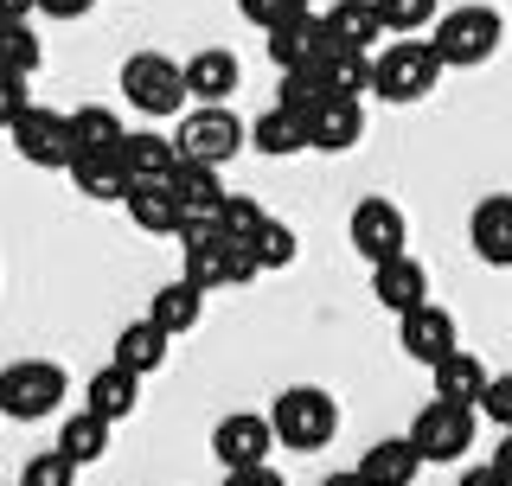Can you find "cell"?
<instances>
[{
  "label": "cell",
  "instance_id": "13",
  "mask_svg": "<svg viewBox=\"0 0 512 486\" xmlns=\"http://www.w3.org/2000/svg\"><path fill=\"white\" fill-rule=\"evenodd\" d=\"M301 128H308V148L314 154H346V148H359V141H365V109H359V96L333 90V96H320L308 116H301Z\"/></svg>",
  "mask_w": 512,
  "mask_h": 486
},
{
  "label": "cell",
  "instance_id": "39",
  "mask_svg": "<svg viewBox=\"0 0 512 486\" xmlns=\"http://www.w3.org/2000/svg\"><path fill=\"white\" fill-rule=\"evenodd\" d=\"M224 486H288V480L263 461V467H231V474H224Z\"/></svg>",
  "mask_w": 512,
  "mask_h": 486
},
{
  "label": "cell",
  "instance_id": "1",
  "mask_svg": "<svg viewBox=\"0 0 512 486\" xmlns=\"http://www.w3.org/2000/svg\"><path fill=\"white\" fill-rule=\"evenodd\" d=\"M180 275H186V282H199L205 295H218V288L256 282V275H263V263H256L250 243L224 237L218 224H199V231H186V243H180Z\"/></svg>",
  "mask_w": 512,
  "mask_h": 486
},
{
  "label": "cell",
  "instance_id": "21",
  "mask_svg": "<svg viewBox=\"0 0 512 486\" xmlns=\"http://www.w3.org/2000/svg\"><path fill=\"white\" fill-rule=\"evenodd\" d=\"M167 339H173V333L160 327V320H148V314H141V320H128V327L116 333V352H109V359L148 378V371H160V365H167Z\"/></svg>",
  "mask_w": 512,
  "mask_h": 486
},
{
  "label": "cell",
  "instance_id": "17",
  "mask_svg": "<svg viewBox=\"0 0 512 486\" xmlns=\"http://www.w3.org/2000/svg\"><path fill=\"white\" fill-rule=\"evenodd\" d=\"M468 243H474V256L487 269H512V192H493V199L474 205Z\"/></svg>",
  "mask_w": 512,
  "mask_h": 486
},
{
  "label": "cell",
  "instance_id": "20",
  "mask_svg": "<svg viewBox=\"0 0 512 486\" xmlns=\"http://www.w3.org/2000/svg\"><path fill=\"white\" fill-rule=\"evenodd\" d=\"M186 84H192V103H231V90L244 84V64L224 45H205V52L186 58Z\"/></svg>",
  "mask_w": 512,
  "mask_h": 486
},
{
  "label": "cell",
  "instance_id": "12",
  "mask_svg": "<svg viewBox=\"0 0 512 486\" xmlns=\"http://www.w3.org/2000/svg\"><path fill=\"white\" fill-rule=\"evenodd\" d=\"M269 448H282L276 416H256V410H231V416H218V429H212V455L224 461V474H231V467H263V461H269Z\"/></svg>",
  "mask_w": 512,
  "mask_h": 486
},
{
  "label": "cell",
  "instance_id": "42",
  "mask_svg": "<svg viewBox=\"0 0 512 486\" xmlns=\"http://www.w3.org/2000/svg\"><path fill=\"white\" fill-rule=\"evenodd\" d=\"M39 13V0H0V20H32Z\"/></svg>",
  "mask_w": 512,
  "mask_h": 486
},
{
  "label": "cell",
  "instance_id": "5",
  "mask_svg": "<svg viewBox=\"0 0 512 486\" xmlns=\"http://www.w3.org/2000/svg\"><path fill=\"white\" fill-rule=\"evenodd\" d=\"M500 39H506V20L493 7H448L442 20H436V52L448 71H474V64H487L493 52H500Z\"/></svg>",
  "mask_w": 512,
  "mask_h": 486
},
{
  "label": "cell",
  "instance_id": "6",
  "mask_svg": "<svg viewBox=\"0 0 512 486\" xmlns=\"http://www.w3.org/2000/svg\"><path fill=\"white\" fill-rule=\"evenodd\" d=\"M71 391V378H64V365L52 359H20L0 371V416H13V423H45V416L64 403Z\"/></svg>",
  "mask_w": 512,
  "mask_h": 486
},
{
  "label": "cell",
  "instance_id": "4",
  "mask_svg": "<svg viewBox=\"0 0 512 486\" xmlns=\"http://www.w3.org/2000/svg\"><path fill=\"white\" fill-rule=\"evenodd\" d=\"M269 416H276L282 448H295V455H320V448L340 435V403L320 391V384H295V391H282Z\"/></svg>",
  "mask_w": 512,
  "mask_h": 486
},
{
  "label": "cell",
  "instance_id": "28",
  "mask_svg": "<svg viewBox=\"0 0 512 486\" xmlns=\"http://www.w3.org/2000/svg\"><path fill=\"white\" fill-rule=\"evenodd\" d=\"M250 141H256V154H269V160H288V154H301L308 148V128H301L295 109H263V116L250 122Z\"/></svg>",
  "mask_w": 512,
  "mask_h": 486
},
{
  "label": "cell",
  "instance_id": "22",
  "mask_svg": "<svg viewBox=\"0 0 512 486\" xmlns=\"http://www.w3.org/2000/svg\"><path fill=\"white\" fill-rule=\"evenodd\" d=\"M148 320H160V327H167L173 339L192 333V327L205 320V288H199V282H186V275H180V282H160V288H154V301H148Z\"/></svg>",
  "mask_w": 512,
  "mask_h": 486
},
{
  "label": "cell",
  "instance_id": "35",
  "mask_svg": "<svg viewBox=\"0 0 512 486\" xmlns=\"http://www.w3.org/2000/svg\"><path fill=\"white\" fill-rule=\"evenodd\" d=\"M20 486H77V461L64 455V448H45V455H32V461H26Z\"/></svg>",
  "mask_w": 512,
  "mask_h": 486
},
{
  "label": "cell",
  "instance_id": "31",
  "mask_svg": "<svg viewBox=\"0 0 512 486\" xmlns=\"http://www.w3.org/2000/svg\"><path fill=\"white\" fill-rule=\"evenodd\" d=\"M0 64H7V71H20V77H32L45 64V39L26 20H0Z\"/></svg>",
  "mask_w": 512,
  "mask_h": 486
},
{
  "label": "cell",
  "instance_id": "26",
  "mask_svg": "<svg viewBox=\"0 0 512 486\" xmlns=\"http://www.w3.org/2000/svg\"><path fill=\"white\" fill-rule=\"evenodd\" d=\"M135 403H141V371H128V365L109 359V365L90 378V410H96V416L122 423V416H135Z\"/></svg>",
  "mask_w": 512,
  "mask_h": 486
},
{
  "label": "cell",
  "instance_id": "3",
  "mask_svg": "<svg viewBox=\"0 0 512 486\" xmlns=\"http://www.w3.org/2000/svg\"><path fill=\"white\" fill-rule=\"evenodd\" d=\"M442 71L448 64L436 52V39H416V32L410 39H391L378 52V96L384 103H423V96L442 84Z\"/></svg>",
  "mask_w": 512,
  "mask_h": 486
},
{
  "label": "cell",
  "instance_id": "43",
  "mask_svg": "<svg viewBox=\"0 0 512 486\" xmlns=\"http://www.w3.org/2000/svg\"><path fill=\"white\" fill-rule=\"evenodd\" d=\"M320 486H365V474H359V467H346V474H327Z\"/></svg>",
  "mask_w": 512,
  "mask_h": 486
},
{
  "label": "cell",
  "instance_id": "8",
  "mask_svg": "<svg viewBox=\"0 0 512 486\" xmlns=\"http://www.w3.org/2000/svg\"><path fill=\"white\" fill-rule=\"evenodd\" d=\"M7 141H13V154L26 160V167H71L77 160V135H71V116H58V109H45V103H26L20 116H13L7 128Z\"/></svg>",
  "mask_w": 512,
  "mask_h": 486
},
{
  "label": "cell",
  "instance_id": "2",
  "mask_svg": "<svg viewBox=\"0 0 512 486\" xmlns=\"http://www.w3.org/2000/svg\"><path fill=\"white\" fill-rule=\"evenodd\" d=\"M116 90L128 96V109H135V116H148V122H167V116H180V109L192 103L186 64L167 58V52H135V58L122 64Z\"/></svg>",
  "mask_w": 512,
  "mask_h": 486
},
{
  "label": "cell",
  "instance_id": "19",
  "mask_svg": "<svg viewBox=\"0 0 512 486\" xmlns=\"http://www.w3.org/2000/svg\"><path fill=\"white\" fill-rule=\"evenodd\" d=\"M372 295H378V307H391V314H410V307L429 301V269L404 250V256H391V263L372 269Z\"/></svg>",
  "mask_w": 512,
  "mask_h": 486
},
{
  "label": "cell",
  "instance_id": "15",
  "mask_svg": "<svg viewBox=\"0 0 512 486\" xmlns=\"http://www.w3.org/2000/svg\"><path fill=\"white\" fill-rule=\"evenodd\" d=\"M122 212H128L135 231H148V237H186V205H180V192H173V173L167 180H141L122 199Z\"/></svg>",
  "mask_w": 512,
  "mask_h": 486
},
{
  "label": "cell",
  "instance_id": "38",
  "mask_svg": "<svg viewBox=\"0 0 512 486\" xmlns=\"http://www.w3.org/2000/svg\"><path fill=\"white\" fill-rule=\"evenodd\" d=\"M480 416H487V423H500V429H512V371L487 384V397H480Z\"/></svg>",
  "mask_w": 512,
  "mask_h": 486
},
{
  "label": "cell",
  "instance_id": "18",
  "mask_svg": "<svg viewBox=\"0 0 512 486\" xmlns=\"http://www.w3.org/2000/svg\"><path fill=\"white\" fill-rule=\"evenodd\" d=\"M173 192H180V205H186V231H199V224H218L224 212V180H218V167H205V160H180V173H173Z\"/></svg>",
  "mask_w": 512,
  "mask_h": 486
},
{
  "label": "cell",
  "instance_id": "24",
  "mask_svg": "<svg viewBox=\"0 0 512 486\" xmlns=\"http://www.w3.org/2000/svg\"><path fill=\"white\" fill-rule=\"evenodd\" d=\"M416 467H423V448L410 442H372L359 455V474H365V486H410L416 480Z\"/></svg>",
  "mask_w": 512,
  "mask_h": 486
},
{
  "label": "cell",
  "instance_id": "23",
  "mask_svg": "<svg viewBox=\"0 0 512 486\" xmlns=\"http://www.w3.org/2000/svg\"><path fill=\"white\" fill-rule=\"evenodd\" d=\"M327 26H333V39H340L346 52H372L384 32H391V26H384V13H378V0H333Z\"/></svg>",
  "mask_w": 512,
  "mask_h": 486
},
{
  "label": "cell",
  "instance_id": "37",
  "mask_svg": "<svg viewBox=\"0 0 512 486\" xmlns=\"http://www.w3.org/2000/svg\"><path fill=\"white\" fill-rule=\"evenodd\" d=\"M26 103H32V96H26V77L0 64V128H13V116H20Z\"/></svg>",
  "mask_w": 512,
  "mask_h": 486
},
{
  "label": "cell",
  "instance_id": "14",
  "mask_svg": "<svg viewBox=\"0 0 512 486\" xmlns=\"http://www.w3.org/2000/svg\"><path fill=\"white\" fill-rule=\"evenodd\" d=\"M397 346H404V359L416 365H442L448 352L461 346V333H455V314L436 301H423V307H410V314H397Z\"/></svg>",
  "mask_w": 512,
  "mask_h": 486
},
{
  "label": "cell",
  "instance_id": "16",
  "mask_svg": "<svg viewBox=\"0 0 512 486\" xmlns=\"http://www.w3.org/2000/svg\"><path fill=\"white\" fill-rule=\"evenodd\" d=\"M71 186L84 192V199H96V205H122L128 192H135V173H128V160H122V148H103V154H77L71 167Z\"/></svg>",
  "mask_w": 512,
  "mask_h": 486
},
{
  "label": "cell",
  "instance_id": "25",
  "mask_svg": "<svg viewBox=\"0 0 512 486\" xmlns=\"http://www.w3.org/2000/svg\"><path fill=\"white\" fill-rule=\"evenodd\" d=\"M429 378H436V397H455V403H480L487 397V384H493V371L474 359L468 346H455L442 365H429Z\"/></svg>",
  "mask_w": 512,
  "mask_h": 486
},
{
  "label": "cell",
  "instance_id": "45",
  "mask_svg": "<svg viewBox=\"0 0 512 486\" xmlns=\"http://www.w3.org/2000/svg\"><path fill=\"white\" fill-rule=\"evenodd\" d=\"M13 486H20V480H13Z\"/></svg>",
  "mask_w": 512,
  "mask_h": 486
},
{
  "label": "cell",
  "instance_id": "10",
  "mask_svg": "<svg viewBox=\"0 0 512 486\" xmlns=\"http://www.w3.org/2000/svg\"><path fill=\"white\" fill-rule=\"evenodd\" d=\"M474 410L480 403H455V397H429L423 416L410 423V442L423 448V461H461L474 448Z\"/></svg>",
  "mask_w": 512,
  "mask_h": 486
},
{
  "label": "cell",
  "instance_id": "33",
  "mask_svg": "<svg viewBox=\"0 0 512 486\" xmlns=\"http://www.w3.org/2000/svg\"><path fill=\"white\" fill-rule=\"evenodd\" d=\"M250 250H256V263H263V269H288V263L301 256V237L288 231L282 218H269L263 231H256V243H250Z\"/></svg>",
  "mask_w": 512,
  "mask_h": 486
},
{
  "label": "cell",
  "instance_id": "30",
  "mask_svg": "<svg viewBox=\"0 0 512 486\" xmlns=\"http://www.w3.org/2000/svg\"><path fill=\"white\" fill-rule=\"evenodd\" d=\"M71 135H77V154H103V148H122L128 128H122L116 109L84 103V109H71Z\"/></svg>",
  "mask_w": 512,
  "mask_h": 486
},
{
  "label": "cell",
  "instance_id": "29",
  "mask_svg": "<svg viewBox=\"0 0 512 486\" xmlns=\"http://www.w3.org/2000/svg\"><path fill=\"white\" fill-rule=\"evenodd\" d=\"M109 429H116L109 416H96V410H77L71 423L58 429V448H64V455H71L77 467H90V461H103V455H109Z\"/></svg>",
  "mask_w": 512,
  "mask_h": 486
},
{
  "label": "cell",
  "instance_id": "36",
  "mask_svg": "<svg viewBox=\"0 0 512 486\" xmlns=\"http://www.w3.org/2000/svg\"><path fill=\"white\" fill-rule=\"evenodd\" d=\"M237 13H244L250 26H282V20H295V13H308V0H237Z\"/></svg>",
  "mask_w": 512,
  "mask_h": 486
},
{
  "label": "cell",
  "instance_id": "41",
  "mask_svg": "<svg viewBox=\"0 0 512 486\" xmlns=\"http://www.w3.org/2000/svg\"><path fill=\"white\" fill-rule=\"evenodd\" d=\"M461 486H512V474H506V467H474V474H461Z\"/></svg>",
  "mask_w": 512,
  "mask_h": 486
},
{
  "label": "cell",
  "instance_id": "27",
  "mask_svg": "<svg viewBox=\"0 0 512 486\" xmlns=\"http://www.w3.org/2000/svg\"><path fill=\"white\" fill-rule=\"evenodd\" d=\"M122 160H128V173H135V186L141 180H167V173H180V141L141 128V135L122 141Z\"/></svg>",
  "mask_w": 512,
  "mask_h": 486
},
{
  "label": "cell",
  "instance_id": "32",
  "mask_svg": "<svg viewBox=\"0 0 512 486\" xmlns=\"http://www.w3.org/2000/svg\"><path fill=\"white\" fill-rule=\"evenodd\" d=\"M378 13H384V26H391L397 39H410V32L442 20V0H378Z\"/></svg>",
  "mask_w": 512,
  "mask_h": 486
},
{
  "label": "cell",
  "instance_id": "44",
  "mask_svg": "<svg viewBox=\"0 0 512 486\" xmlns=\"http://www.w3.org/2000/svg\"><path fill=\"white\" fill-rule=\"evenodd\" d=\"M493 467H506V474H512V429H506V442L493 448Z\"/></svg>",
  "mask_w": 512,
  "mask_h": 486
},
{
  "label": "cell",
  "instance_id": "34",
  "mask_svg": "<svg viewBox=\"0 0 512 486\" xmlns=\"http://www.w3.org/2000/svg\"><path fill=\"white\" fill-rule=\"evenodd\" d=\"M269 224V212L256 199H244V192H231V199H224V212H218V231L224 237H237V243H256V231H263Z\"/></svg>",
  "mask_w": 512,
  "mask_h": 486
},
{
  "label": "cell",
  "instance_id": "40",
  "mask_svg": "<svg viewBox=\"0 0 512 486\" xmlns=\"http://www.w3.org/2000/svg\"><path fill=\"white\" fill-rule=\"evenodd\" d=\"M90 7H96V0H39V13H45V20H84Z\"/></svg>",
  "mask_w": 512,
  "mask_h": 486
},
{
  "label": "cell",
  "instance_id": "11",
  "mask_svg": "<svg viewBox=\"0 0 512 486\" xmlns=\"http://www.w3.org/2000/svg\"><path fill=\"white\" fill-rule=\"evenodd\" d=\"M346 237H352V250H359L365 263L378 269V263H391V256L410 250V218L397 212L391 199H359V205H352Z\"/></svg>",
  "mask_w": 512,
  "mask_h": 486
},
{
  "label": "cell",
  "instance_id": "7",
  "mask_svg": "<svg viewBox=\"0 0 512 486\" xmlns=\"http://www.w3.org/2000/svg\"><path fill=\"white\" fill-rule=\"evenodd\" d=\"M173 141H180V160H205V167H224V160L244 154L250 128L237 122L224 103H199V109H186V116H180Z\"/></svg>",
  "mask_w": 512,
  "mask_h": 486
},
{
  "label": "cell",
  "instance_id": "9",
  "mask_svg": "<svg viewBox=\"0 0 512 486\" xmlns=\"http://www.w3.org/2000/svg\"><path fill=\"white\" fill-rule=\"evenodd\" d=\"M346 45L333 39V26H327V13H295V20H282V26H269V58H276V71H327L333 58H340Z\"/></svg>",
  "mask_w": 512,
  "mask_h": 486
}]
</instances>
